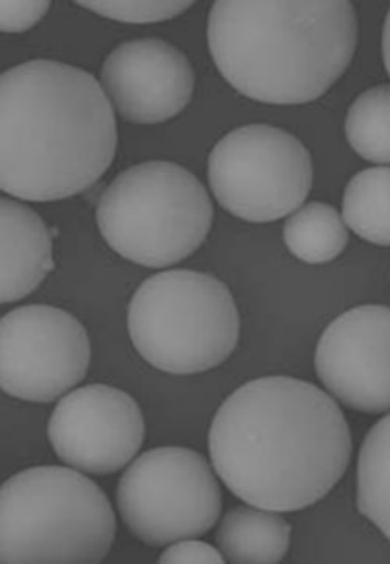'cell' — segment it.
<instances>
[{"mask_svg":"<svg viewBox=\"0 0 390 564\" xmlns=\"http://www.w3.org/2000/svg\"><path fill=\"white\" fill-rule=\"evenodd\" d=\"M208 446L236 498L279 513L324 499L351 457L350 427L337 402L288 376L254 379L232 392L214 416Z\"/></svg>","mask_w":390,"mask_h":564,"instance_id":"cell-1","label":"cell"},{"mask_svg":"<svg viewBox=\"0 0 390 564\" xmlns=\"http://www.w3.org/2000/svg\"><path fill=\"white\" fill-rule=\"evenodd\" d=\"M118 149L102 85L80 67L33 59L0 78V187L25 202H55L94 186Z\"/></svg>","mask_w":390,"mask_h":564,"instance_id":"cell-2","label":"cell"},{"mask_svg":"<svg viewBox=\"0 0 390 564\" xmlns=\"http://www.w3.org/2000/svg\"><path fill=\"white\" fill-rule=\"evenodd\" d=\"M208 46L225 80L249 99L307 104L350 66L358 14L348 0H219Z\"/></svg>","mask_w":390,"mask_h":564,"instance_id":"cell-3","label":"cell"},{"mask_svg":"<svg viewBox=\"0 0 390 564\" xmlns=\"http://www.w3.org/2000/svg\"><path fill=\"white\" fill-rule=\"evenodd\" d=\"M116 538L99 485L63 466H36L0 490V563L97 564Z\"/></svg>","mask_w":390,"mask_h":564,"instance_id":"cell-4","label":"cell"},{"mask_svg":"<svg viewBox=\"0 0 390 564\" xmlns=\"http://www.w3.org/2000/svg\"><path fill=\"white\" fill-rule=\"evenodd\" d=\"M204 184L182 165L149 161L127 169L97 203L105 242L127 261L166 269L189 258L213 225Z\"/></svg>","mask_w":390,"mask_h":564,"instance_id":"cell-5","label":"cell"},{"mask_svg":"<svg viewBox=\"0 0 390 564\" xmlns=\"http://www.w3.org/2000/svg\"><path fill=\"white\" fill-rule=\"evenodd\" d=\"M238 307L224 282L193 270L148 278L129 306V333L145 362L164 373L219 367L239 341Z\"/></svg>","mask_w":390,"mask_h":564,"instance_id":"cell-6","label":"cell"},{"mask_svg":"<svg viewBox=\"0 0 390 564\" xmlns=\"http://www.w3.org/2000/svg\"><path fill=\"white\" fill-rule=\"evenodd\" d=\"M118 507L138 540L163 547L208 533L223 511V491L204 455L156 447L122 474Z\"/></svg>","mask_w":390,"mask_h":564,"instance_id":"cell-7","label":"cell"},{"mask_svg":"<svg viewBox=\"0 0 390 564\" xmlns=\"http://www.w3.org/2000/svg\"><path fill=\"white\" fill-rule=\"evenodd\" d=\"M209 186L232 216L268 224L299 210L313 187V160L294 134L246 126L225 134L209 153Z\"/></svg>","mask_w":390,"mask_h":564,"instance_id":"cell-8","label":"cell"},{"mask_svg":"<svg viewBox=\"0 0 390 564\" xmlns=\"http://www.w3.org/2000/svg\"><path fill=\"white\" fill-rule=\"evenodd\" d=\"M91 362L85 326L69 312L32 304L0 323V386L19 400L47 404L84 381Z\"/></svg>","mask_w":390,"mask_h":564,"instance_id":"cell-9","label":"cell"},{"mask_svg":"<svg viewBox=\"0 0 390 564\" xmlns=\"http://www.w3.org/2000/svg\"><path fill=\"white\" fill-rule=\"evenodd\" d=\"M59 460L78 471H121L144 443V416L129 393L104 383L82 387L56 404L47 427Z\"/></svg>","mask_w":390,"mask_h":564,"instance_id":"cell-10","label":"cell"},{"mask_svg":"<svg viewBox=\"0 0 390 564\" xmlns=\"http://www.w3.org/2000/svg\"><path fill=\"white\" fill-rule=\"evenodd\" d=\"M316 370L326 390L364 413L390 410V307L359 306L322 334Z\"/></svg>","mask_w":390,"mask_h":564,"instance_id":"cell-11","label":"cell"},{"mask_svg":"<svg viewBox=\"0 0 390 564\" xmlns=\"http://www.w3.org/2000/svg\"><path fill=\"white\" fill-rule=\"evenodd\" d=\"M102 88L123 120L141 126L180 115L194 94V69L185 54L156 37L122 43L105 59Z\"/></svg>","mask_w":390,"mask_h":564,"instance_id":"cell-12","label":"cell"},{"mask_svg":"<svg viewBox=\"0 0 390 564\" xmlns=\"http://www.w3.org/2000/svg\"><path fill=\"white\" fill-rule=\"evenodd\" d=\"M2 304L25 299L54 270L52 237L43 219L21 203L2 198Z\"/></svg>","mask_w":390,"mask_h":564,"instance_id":"cell-13","label":"cell"},{"mask_svg":"<svg viewBox=\"0 0 390 564\" xmlns=\"http://www.w3.org/2000/svg\"><path fill=\"white\" fill-rule=\"evenodd\" d=\"M291 525L279 511L236 507L217 530V546L225 560L236 564H273L286 556Z\"/></svg>","mask_w":390,"mask_h":564,"instance_id":"cell-14","label":"cell"},{"mask_svg":"<svg viewBox=\"0 0 390 564\" xmlns=\"http://www.w3.org/2000/svg\"><path fill=\"white\" fill-rule=\"evenodd\" d=\"M343 219L367 242L390 247V167L366 169L350 180L345 187Z\"/></svg>","mask_w":390,"mask_h":564,"instance_id":"cell-15","label":"cell"},{"mask_svg":"<svg viewBox=\"0 0 390 564\" xmlns=\"http://www.w3.org/2000/svg\"><path fill=\"white\" fill-rule=\"evenodd\" d=\"M284 242L295 258L306 264L335 261L348 243L345 221L326 203H307L284 225Z\"/></svg>","mask_w":390,"mask_h":564,"instance_id":"cell-16","label":"cell"},{"mask_svg":"<svg viewBox=\"0 0 390 564\" xmlns=\"http://www.w3.org/2000/svg\"><path fill=\"white\" fill-rule=\"evenodd\" d=\"M358 510L390 540V415L364 440L358 460Z\"/></svg>","mask_w":390,"mask_h":564,"instance_id":"cell-17","label":"cell"},{"mask_svg":"<svg viewBox=\"0 0 390 564\" xmlns=\"http://www.w3.org/2000/svg\"><path fill=\"white\" fill-rule=\"evenodd\" d=\"M345 134L362 160L390 164V85L369 89L351 104Z\"/></svg>","mask_w":390,"mask_h":564,"instance_id":"cell-18","label":"cell"},{"mask_svg":"<svg viewBox=\"0 0 390 564\" xmlns=\"http://www.w3.org/2000/svg\"><path fill=\"white\" fill-rule=\"evenodd\" d=\"M78 6L100 14L130 24H150V22L169 21L185 13L194 2H78Z\"/></svg>","mask_w":390,"mask_h":564,"instance_id":"cell-19","label":"cell"},{"mask_svg":"<svg viewBox=\"0 0 390 564\" xmlns=\"http://www.w3.org/2000/svg\"><path fill=\"white\" fill-rule=\"evenodd\" d=\"M159 562L161 564H223L225 556L212 544L189 538V540L172 543V546L161 554Z\"/></svg>","mask_w":390,"mask_h":564,"instance_id":"cell-20","label":"cell"},{"mask_svg":"<svg viewBox=\"0 0 390 564\" xmlns=\"http://www.w3.org/2000/svg\"><path fill=\"white\" fill-rule=\"evenodd\" d=\"M2 30L3 32H24L47 13L51 2H10L3 0Z\"/></svg>","mask_w":390,"mask_h":564,"instance_id":"cell-21","label":"cell"},{"mask_svg":"<svg viewBox=\"0 0 390 564\" xmlns=\"http://www.w3.org/2000/svg\"><path fill=\"white\" fill-rule=\"evenodd\" d=\"M382 58L390 77V10L386 17L384 29H382Z\"/></svg>","mask_w":390,"mask_h":564,"instance_id":"cell-22","label":"cell"}]
</instances>
